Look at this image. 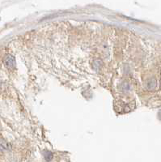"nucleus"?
I'll return each mask as SVG.
<instances>
[{
    "label": "nucleus",
    "mask_w": 161,
    "mask_h": 162,
    "mask_svg": "<svg viewBox=\"0 0 161 162\" xmlns=\"http://www.w3.org/2000/svg\"><path fill=\"white\" fill-rule=\"evenodd\" d=\"M3 62H4L5 66L8 69H12L15 67V64H16V61H15L14 57L11 55V54H7V55L5 56Z\"/></svg>",
    "instance_id": "f257e3e1"
},
{
    "label": "nucleus",
    "mask_w": 161,
    "mask_h": 162,
    "mask_svg": "<svg viewBox=\"0 0 161 162\" xmlns=\"http://www.w3.org/2000/svg\"><path fill=\"white\" fill-rule=\"evenodd\" d=\"M53 158V154L50 152H46V155H45V159H46L47 161H50Z\"/></svg>",
    "instance_id": "f03ea898"
}]
</instances>
